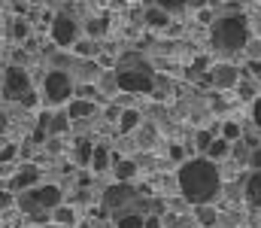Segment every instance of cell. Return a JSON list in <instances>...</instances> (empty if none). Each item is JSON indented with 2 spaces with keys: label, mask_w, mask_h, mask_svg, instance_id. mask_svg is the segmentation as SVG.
Instances as JSON below:
<instances>
[{
  "label": "cell",
  "mask_w": 261,
  "mask_h": 228,
  "mask_svg": "<svg viewBox=\"0 0 261 228\" xmlns=\"http://www.w3.org/2000/svg\"><path fill=\"white\" fill-rule=\"evenodd\" d=\"M219 189H222V180L210 158H192L179 167V192L192 207L213 204Z\"/></svg>",
  "instance_id": "1"
},
{
  "label": "cell",
  "mask_w": 261,
  "mask_h": 228,
  "mask_svg": "<svg viewBox=\"0 0 261 228\" xmlns=\"http://www.w3.org/2000/svg\"><path fill=\"white\" fill-rule=\"evenodd\" d=\"M116 85L130 94H149L155 88V70L143 55L130 52L116 64Z\"/></svg>",
  "instance_id": "2"
},
{
  "label": "cell",
  "mask_w": 261,
  "mask_h": 228,
  "mask_svg": "<svg viewBox=\"0 0 261 228\" xmlns=\"http://www.w3.org/2000/svg\"><path fill=\"white\" fill-rule=\"evenodd\" d=\"M213 46L225 55H237L249 46V21L240 12L222 15L213 21Z\"/></svg>",
  "instance_id": "3"
},
{
  "label": "cell",
  "mask_w": 261,
  "mask_h": 228,
  "mask_svg": "<svg viewBox=\"0 0 261 228\" xmlns=\"http://www.w3.org/2000/svg\"><path fill=\"white\" fill-rule=\"evenodd\" d=\"M61 204V192L55 186H40V189H28L21 198H18V207L24 213H40V210H49V207H58Z\"/></svg>",
  "instance_id": "4"
},
{
  "label": "cell",
  "mask_w": 261,
  "mask_h": 228,
  "mask_svg": "<svg viewBox=\"0 0 261 228\" xmlns=\"http://www.w3.org/2000/svg\"><path fill=\"white\" fill-rule=\"evenodd\" d=\"M28 91H31V76H28V70L9 64L6 67V76H3V97L6 100H21Z\"/></svg>",
  "instance_id": "5"
},
{
  "label": "cell",
  "mask_w": 261,
  "mask_h": 228,
  "mask_svg": "<svg viewBox=\"0 0 261 228\" xmlns=\"http://www.w3.org/2000/svg\"><path fill=\"white\" fill-rule=\"evenodd\" d=\"M70 94H73V82L67 73L52 70L46 76V100L49 104H64V100H70Z\"/></svg>",
  "instance_id": "6"
},
{
  "label": "cell",
  "mask_w": 261,
  "mask_h": 228,
  "mask_svg": "<svg viewBox=\"0 0 261 228\" xmlns=\"http://www.w3.org/2000/svg\"><path fill=\"white\" fill-rule=\"evenodd\" d=\"M52 40H55L58 46H73V43L79 40V24H76L70 15H58V18L52 21Z\"/></svg>",
  "instance_id": "7"
},
{
  "label": "cell",
  "mask_w": 261,
  "mask_h": 228,
  "mask_svg": "<svg viewBox=\"0 0 261 228\" xmlns=\"http://www.w3.org/2000/svg\"><path fill=\"white\" fill-rule=\"evenodd\" d=\"M210 82H213L216 88L228 91V88H234V85L240 82V70H237L234 64H219V67L210 70Z\"/></svg>",
  "instance_id": "8"
},
{
  "label": "cell",
  "mask_w": 261,
  "mask_h": 228,
  "mask_svg": "<svg viewBox=\"0 0 261 228\" xmlns=\"http://www.w3.org/2000/svg\"><path fill=\"white\" fill-rule=\"evenodd\" d=\"M243 195H246V204H249L252 210H261V167L258 170H252V176L246 180Z\"/></svg>",
  "instance_id": "9"
},
{
  "label": "cell",
  "mask_w": 261,
  "mask_h": 228,
  "mask_svg": "<svg viewBox=\"0 0 261 228\" xmlns=\"http://www.w3.org/2000/svg\"><path fill=\"white\" fill-rule=\"evenodd\" d=\"M37 180H40L37 164H24V167L12 176V189H31V186H37Z\"/></svg>",
  "instance_id": "10"
},
{
  "label": "cell",
  "mask_w": 261,
  "mask_h": 228,
  "mask_svg": "<svg viewBox=\"0 0 261 228\" xmlns=\"http://www.w3.org/2000/svg\"><path fill=\"white\" fill-rule=\"evenodd\" d=\"M130 195H134V192H130L128 186H113V189L103 195V204H107L110 210H119L125 201H130Z\"/></svg>",
  "instance_id": "11"
},
{
  "label": "cell",
  "mask_w": 261,
  "mask_h": 228,
  "mask_svg": "<svg viewBox=\"0 0 261 228\" xmlns=\"http://www.w3.org/2000/svg\"><path fill=\"white\" fill-rule=\"evenodd\" d=\"M195 219H197V225H203V228H213L216 225V210H213V204H200V207H195Z\"/></svg>",
  "instance_id": "12"
},
{
  "label": "cell",
  "mask_w": 261,
  "mask_h": 228,
  "mask_svg": "<svg viewBox=\"0 0 261 228\" xmlns=\"http://www.w3.org/2000/svg\"><path fill=\"white\" fill-rule=\"evenodd\" d=\"M91 155H94V146H91L88 140H79V143H76V149H73L76 164H91Z\"/></svg>",
  "instance_id": "13"
},
{
  "label": "cell",
  "mask_w": 261,
  "mask_h": 228,
  "mask_svg": "<svg viewBox=\"0 0 261 228\" xmlns=\"http://www.w3.org/2000/svg\"><path fill=\"white\" fill-rule=\"evenodd\" d=\"M91 110H94L91 100H73L70 110H67V116H70V119H82V116H91Z\"/></svg>",
  "instance_id": "14"
},
{
  "label": "cell",
  "mask_w": 261,
  "mask_h": 228,
  "mask_svg": "<svg viewBox=\"0 0 261 228\" xmlns=\"http://www.w3.org/2000/svg\"><path fill=\"white\" fill-rule=\"evenodd\" d=\"M137 125H140V113L137 110H125L119 116V131H134Z\"/></svg>",
  "instance_id": "15"
},
{
  "label": "cell",
  "mask_w": 261,
  "mask_h": 228,
  "mask_svg": "<svg viewBox=\"0 0 261 228\" xmlns=\"http://www.w3.org/2000/svg\"><path fill=\"white\" fill-rule=\"evenodd\" d=\"M107 164H110V152H107V146H94L91 167H94V170H107Z\"/></svg>",
  "instance_id": "16"
},
{
  "label": "cell",
  "mask_w": 261,
  "mask_h": 228,
  "mask_svg": "<svg viewBox=\"0 0 261 228\" xmlns=\"http://www.w3.org/2000/svg\"><path fill=\"white\" fill-rule=\"evenodd\" d=\"M146 21H149L152 28H164V24H167V12H164L161 6H155V9L146 12Z\"/></svg>",
  "instance_id": "17"
},
{
  "label": "cell",
  "mask_w": 261,
  "mask_h": 228,
  "mask_svg": "<svg viewBox=\"0 0 261 228\" xmlns=\"http://www.w3.org/2000/svg\"><path fill=\"white\" fill-rule=\"evenodd\" d=\"M228 149H231V143H228L225 137H219V140H213V143L206 146L210 158H222V155H228Z\"/></svg>",
  "instance_id": "18"
},
{
  "label": "cell",
  "mask_w": 261,
  "mask_h": 228,
  "mask_svg": "<svg viewBox=\"0 0 261 228\" xmlns=\"http://www.w3.org/2000/svg\"><path fill=\"white\" fill-rule=\"evenodd\" d=\"M143 222H146V219H143L140 213H122V216H119V228H143Z\"/></svg>",
  "instance_id": "19"
},
{
  "label": "cell",
  "mask_w": 261,
  "mask_h": 228,
  "mask_svg": "<svg viewBox=\"0 0 261 228\" xmlns=\"http://www.w3.org/2000/svg\"><path fill=\"white\" fill-rule=\"evenodd\" d=\"M240 134H243V131H240V125H237V122H225V128H222V137H225L228 143L240 140Z\"/></svg>",
  "instance_id": "20"
},
{
  "label": "cell",
  "mask_w": 261,
  "mask_h": 228,
  "mask_svg": "<svg viewBox=\"0 0 261 228\" xmlns=\"http://www.w3.org/2000/svg\"><path fill=\"white\" fill-rule=\"evenodd\" d=\"M134 173H137V164H134V161H119V167H116V176H119L122 183H125V180H130Z\"/></svg>",
  "instance_id": "21"
},
{
  "label": "cell",
  "mask_w": 261,
  "mask_h": 228,
  "mask_svg": "<svg viewBox=\"0 0 261 228\" xmlns=\"http://www.w3.org/2000/svg\"><path fill=\"white\" fill-rule=\"evenodd\" d=\"M55 222L70 225V222H73V210H70V207H55Z\"/></svg>",
  "instance_id": "22"
},
{
  "label": "cell",
  "mask_w": 261,
  "mask_h": 228,
  "mask_svg": "<svg viewBox=\"0 0 261 228\" xmlns=\"http://www.w3.org/2000/svg\"><path fill=\"white\" fill-rule=\"evenodd\" d=\"M164 12H176V9H182L186 6V0H155Z\"/></svg>",
  "instance_id": "23"
},
{
  "label": "cell",
  "mask_w": 261,
  "mask_h": 228,
  "mask_svg": "<svg viewBox=\"0 0 261 228\" xmlns=\"http://www.w3.org/2000/svg\"><path fill=\"white\" fill-rule=\"evenodd\" d=\"M15 155H18V146H15V143H9V146H3V149H0V164H6V161H12Z\"/></svg>",
  "instance_id": "24"
},
{
  "label": "cell",
  "mask_w": 261,
  "mask_h": 228,
  "mask_svg": "<svg viewBox=\"0 0 261 228\" xmlns=\"http://www.w3.org/2000/svg\"><path fill=\"white\" fill-rule=\"evenodd\" d=\"M67 119H70V116H58V119H49V128H52V131H67Z\"/></svg>",
  "instance_id": "25"
},
{
  "label": "cell",
  "mask_w": 261,
  "mask_h": 228,
  "mask_svg": "<svg viewBox=\"0 0 261 228\" xmlns=\"http://www.w3.org/2000/svg\"><path fill=\"white\" fill-rule=\"evenodd\" d=\"M73 46H76V55H85V58L94 55V46H91V43H79V40H76Z\"/></svg>",
  "instance_id": "26"
},
{
  "label": "cell",
  "mask_w": 261,
  "mask_h": 228,
  "mask_svg": "<svg viewBox=\"0 0 261 228\" xmlns=\"http://www.w3.org/2000/svg\"><path fill=\"white\" fill-rule=\"evenodd\" d=\"M252 119H255V125L261 128V97H255V104H252Z\"/></svg>",
  "instance_id": "27"
},
{
  "label": "cell",
  "mask_w": 261,
  "mask_h": 228,
  "mask_svg": "<svg viewBox=\"0 0 261 228\" xmlns=\"http://www.w3.org/2000/svg\"><path fill=\"white\" fill-rule=\"evenodd\" d=\"M88 34H94V37L103 34V21H91V24H88Z\"/></svg>",
  "instance_id": "28"
},
{
  "label": "cell",
  "mask_w": 261,
  "mask_h": 228,
  "mask_svg": "<svg viewBox=\"0 0 261 228\" xmlns=\"http://www.w3.org/2000/svg\"><path fill=\"white\" fill-rule=\"evenodd\" d=\"M12 34H15V37H24V34H28L24 21H15V24H12Z\"/></svg>",
  "instance_id": "29"
},
{
  "label": "cell",
  "mask_w": 261,
  "mask_h": 228,
  "mask_svg": "<svg viewBox=\"0 0 261 228\" xmlns=\"http://www.w3.org/2000/svg\"><path fill=\"white\" fill-rule=\"evenodd\" d=\"M240 94H243V97H255V88H252L249 82H243V85H240Z\"/></svg>",
  "instance_id": "30"
},
{
  "label": "cell",
  "mask_w": 261,
  "mask_h": 228,
  "mask_svg": "<svg viewBox=\"0 0 261 228\" xmlns=\"http://www.w3.org/2000/svg\"><path fill=\"white\" fill-rule=\"evenodd\" d=\"M21 104H24V107H37V94H34V91H28V94L21 97Z\"/></svg>",
  "instance_id": "31"
},
{
  "label": "cell",
  "mask_w": 261,
  "mask_h": 228,
  "mask_svg": "<svg viewBox=\"0 0 261 228\" xmlns=\"http://www.w3.org/2000/svg\"><path fill=\"white\" fill-rule=\"evenodd\" d=\"M210 143H213V137H210V134H197V146H200V149H206Z\"/></svg>",
  "instance_id": "32"
},
{
  "label": "cell",
  "mask_w": 261,
  "mask_h": 228,
  "mask_svg": "<svg viewBox=\"0 0 261 228\" xmlns=\"http://www.w3.org/2000/svg\"><path fill=\"white\" fill-rule=\"evenodd\" d=\"M249 55H252V58H261V40H255V43L249 46Z\"/></svg>",
  "instance_id": "33"
},
{
  "label": "cell",
  "mask_w": 261,
  "mask_h": 228,
  "mask_svg": "<svg viewBox=\"0 0 261 228\" xmlns=\"http://www.w3.org/2000/svg\"><path fill=\"white\" fill-rule=\"evenodd\" d=\"M12 204V195L9 192H0V207H9Z\"/></svg>",
  "instance_id": "34"
},
{
  "label": "cell",
  "mask_w": 261,
  "mask_h": 228,
  "mask_svg": "<svg viewBox=\"0 0 261 228\" xmlns=\"http://www.w3.org/2000/svg\"><path fill=\"white\" fill-rule=\"evenodd\" d=\"M249 161H252V167L258 170V167H261V149H258V152H252V158H249Z\"/></svg>",
  "instance_id": "35"
},
{
  "label": "cell",
  "mask_w": 261,
  "mask_h": 228,
  "mask_svg": "<svg viewBox=\"0 0 261 228\" xmlns=\"http://www.w3.org/2000/svg\"><path fill=\"white\" fill-rule=\"evenodd\" d=\"M143 228H161V222H158V219L152 216V219H146V222H143Z\"/></svg>",
  "instance_id": "36"
},
{
  "label": "cell",
  "mask_w": 261,
  "mask_h": 228,
  "mask_svg": "<svg viewBox=\"0 0 261 228\" xmlns=\"http://www.w3.org/2000/svg\"><path fill=\"white\" fill-rule=\"evenodd\" d=\"M170 158H176V161H179V158H182V146H173V149H170Z\"/></svg>",
  "instance_id": "37"
},
{
  "label": "cell",
  "mask_w": 261,
  "mask_h": 228,
  "mask_svg": "<svg viewBox=\"0 0 261 228\" xmlns=\"http://www.w3.org/2000/svg\"><path fill=\"white\" fill-rule=\"evenodd\" d=\"M186 3H195V6H203V3H206V0H186Z\"/></svg>",
  "instance_id": "38"
},
{
  "label": "cell",
  "mask_w": 261,
  "mask_h": 228,
  "mask_svg": "<svg viewBox=\"0 0 261 228\" xmlns=\"http://www.w3.org/2000/svg\"><path fill=\"white\" fill-rule=\"evenodd\" d=\"M82 228H88V225H82Z\"/></svg>",
  "instance_id": "39"
}]
</instances>
